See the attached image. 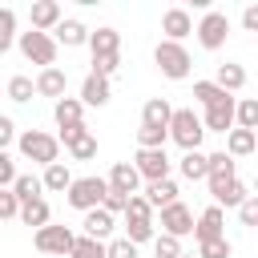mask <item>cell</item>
Wrapping results in <instances>:
<instances>
[{
	"label": "cell",
	"mask_w": 258,
	"mask_h": 258,
	"mask_svg": "<svg viewBox=\"0 0 258 258\" xmlns=\"http://www.w3.org/2000/svg\"><path fill=\"white\" fill-rule=\"evenodd\" d=\"M16 149H20L24 161H36L44 169L60 161V137L56 133H44V129H24L20 141H16Z\"/></svg>",
	"instance_id": "cell-1"
},
{
	"label": "cell",
	"mask_w": 258,
	"mask_h": 258,
	"mask_svg": "<svg viewBox=\"0 0 258 258\" xmlns=\"http://www.w3.org/2000/svg\"><path fill=\"white\" fill-rule=\"evenodd\" d=\"M153 64H157V73L169 77V81H185V77L194 73V56H189L185 44H177V40H157Z\"/></svg>",
	"instance_id": "cell-2"
},
{
	"label": "cell",
	"mask_w": 258,
	"mask_h": 258,
	"mask_svg": "<svg viewBox=\"0 0 258 258\" xmlns=\"http://www.w3.org/2000/svg\"><path fill=\"white\" fill-rule=\"evenodd\" d=\"M202 137H206V121L194 113V105L177 109V113H173V125H169V141H173L181 153H194V149H202Z\"/></svg>",
	"instance_id": "cell-3"
},
{
	"label": "cell",
	"mask_w": 258,
	"mask_h": 258,
	"mask_svg": "<svg viewBox=\"0 0 258 258\" xmlns=\"http://www.w3.org/2000/svg\"><path fill=\"white\" fill-rule=\"evenodd\" d=\"M20 56L24 60H32V64H40V69H52L56 64V52H60V44H56V36L52 32H36V28H28V32H20Z\"/></svg>",
	"instance_id": "cell-4"
},
{
	"label": "cell",
	"mask_w": 258,
	"mask_h": 258,
	"mask_svg": "<svg viewBox=\"0 0 258 258\" xmlns=\"http://www.w3.org/2000/svg\"><path fill=\"white\" fill-rule=\"evenodd\" d=\"M105 198H109V177H77L73 189L64 194V202H69L73 210H81V214L105 206Z\"/></svg>",
	"instance_id": "cell-5"
},
{
	"label": "cell",
	"mask_w": 258,
	"mask_h": 258,
	"mask_svg": "<svg viewBox=\"0 0 258 258\" xmlns=\"http://www.w3.org/2000/svg\"><path fill=\"white\" fill-rule=\"evenodd\" d=\"M77 238H81V234H73L69 226H44V230L32 234V246H36L44 258H69L73 246H77Z\"/></svg>",
	"instance_id": "cell-6"
},
{
	"label": "cell",
	"mask_w": 258,
	"mask_h": 258,
	"mask_svg": "<svg viewBox=\"0 0 258 258\" xmlns=\"http://www.w3.org/2000/svg\"><path fill=\"white\" fill-rule=\"evenodd\" d=\"M198 44L206 48V52H218L222 44H226V36H230V16L226 12H218V8H206L202 12V20H198Z\"/></svg>",
	"instance_id": "cell-7"
},
{
	"label": "cell",
	"mask_w": 258,
	"mask_h": 258,
	"mask_svg": "<svg viewBox=\"0 0 258 258\" xmlns=\"http://www.w3.org/2000/svg\"><path fill=\"white\" fill-rule=\"evenodd\" d=\"M202 121H206V133H234L238 129V97H226V101H218V105H210L206 113H202Z\"/></svg>",
	"instance_id": "cell-8"
},
{
	"label": "cell",
	"mask_w": 258,
	"mask_h": 258,
	"mask_svg": "<svg viewBox=\"0 0 258 258\" xmlns=\"http://www.w3.org/2000/svg\"><path fill=\"white\" fill-rule=\"evenodd\" d=\"M194 230H198V218H194V210H189L185 202H173V206H165V210H161V234L189 238Z\"/></svg>",
	"instance_id": "cell-9"
},
{
	"label": "cell",
	"mask_w": 258,
	"mask_h": 258,
	"mask_svg": "<svg viewBox=\"0 0 258 258\" xmlns=\"http://www.w3.org/2000/svg\"><path fill=\"white\" fill-rule=\"evenodd\" d=\"M56 137H60V145L69 149L73 161H93V157H97V137H93L85 125H77V129H60Z\"/></svg>",
	"instance_id": "cell-10"
},
{
	"label": "cell",
	"mask_w": 258,
	"mask_h": 258,
	"mask_svg": "<svg viewBox=\"0 0 258 258\" xmlns=\"http://www.w3.org/2000/svg\"><path fill=\"white\" fill-rule=\"evenodd\" d=\"M133 165H137V173L145 177V185H149V181H165L169 169H173V161L165 157V149H137Z\"/></svg>",
	"instance_id": "cell-11"
},
{
	"label": "cell",
	"mask_w": 258,
	"mask_h": 258,
	"mask_svg": "<svg viewBox=\"0 0 258 258\" xmlns=\"http://www.w3.org/2000/svg\"><path fill=\"white\" fill-rule=\"evenodd\" d=\"M234 177H238V173H234V157H230L226 149L210 153V177H206V181H210V198H218Z\"/></svg>",
	"instance_id": "cell-12"
},
{
	"label": "cell",
	"mask_w": 258,
	"mask_h": 258,
	"mask_svg": "<svg viewBox=\"0 0 258 258\" xmlns=\"http://www.w3.org/2000/svg\"><path fill=\"white\" fill-rule=\"evenodd\" d=\"M161 32H165V40H185L189 32H198V24H194V16L185 12V8H165L161 12Z\"/></svg>",
	"instance_id": "cell-13"
},
{
	"label": "cell",
	"mask_w": 258,
	"mask_h": 258,
	"mask_svg": "<svg viewBox=\"0 0 258 258\" xmlns=\"http://www.w3.org/2000/svg\"><path fill=\"white\" fill-rule=\"evenodd\" d=\"M198 242H214V238H226V210L222 206H206L198 214V230H194Z\"/></svg>",
	"instance_id": "cell-14"
},
{
	"label": "cell",
	"mask_w": 258,
	"mask_h": 258,
	"mask_svg": "<svg viewBox=\"0 0 258 258\" xmlns=\"http://www.w3.org/2000/svg\"><path fill=\"white\" fill-rule=\"evenodd\" d=\"M28 20H32V28H36V32H56V24L64 20V12H60V4H56V0H32Z\"/></svg>",
	"instance_id": "cell-15"
},
{
	"label": "cell",
	"mask_w": 258,
	"mask_h": 258,
	"mask_svg": "<svg viewBox=\"0 0 258 258\" xmlns=\"http://www.w3.org/2000/svg\"><path fill=\"white\" fill-rule=\"evenodd\" d=\"M64 89H69V73H64L60 64L36 73V97H52V105H56V101L64 97Z\"/></svg>",
	"instance_id": "cell-16"
},
{
	"label": "cell",
	"mask_w": 258,
	"mask_h": 258,
	"mask_svg": "<svg viewBox=\"0 0 258 258\" xmlns=\"http://www.w3.org/2000/svg\"><path fill=\"white\" fill-rule=\"evenodd\" d=\"M141 173H137V165L133 161H117L113 169H109V185L117 189V194H125V198H133V194H141Z\"/></svg>",
	"instance_id": "cell-17"
},
{
	"label": "cell",
	"mask_w": 258,
	"mask_h": 258,
	"mask_svg": "<svg viewBox=\"0 0 258 258\" xmlns=\"http://www.w3.org/2000/svg\"><path fill=\"white\" fill-rule=\"evenodd\" d=\"M109 97H113V85H109V77H97V73H89V77L81 81V101H85V109H101V105H109Z\"/></svg>",
	"instance_id": "cell-18"
},
{
	"label": "cell",
	"mask_w": 258,
	"mask_h": 258,
	"mask_svg": "<svg viewBox=\"0 0 258 258\" xmlns=\"http://www.w3.org/2000/svg\"><path fill=\"white\" fill-rule=\"evenodd\" d=\"M81 226H85V234H89V238H101V242H113L109 234L117 230V214H109L105 206H97V210H89V214L81 218Z\"/></svg>",
	"instance_id": "cell-19"
},
{
	"label": "cell",
	"mask_w": 258,
	"mask_h": 258,
	"mask_svg": "<svg viewBox=\"0 0 258 258\" xmlns=\"http://www.w3.org/2000/svg\"><path fill=\"white\" fill-rule=\"evenodd\" d=\"M52 36H56V44H60V48H81V44H89V40H93V32H89L77 16H64V20L56 24V32H52Z\"/></svg>",
	"instance_id": "cell-20"
},
{
	"label": "cell",
	"mask_w": 258,
	"mask_h": 258,
	"mask_svg": "<svg viewBox=\"0 0 258 258\" xmlns=\"http://www.w3.org/2000/svg\"><path fill=\"white\" fill-rule=\"evenodd\" d=\"M173 105L165 101V97H149L145 105H141V125H153V129H169L173 125Z\"/></svg>",
	"instance_id": "cell-21"
},
{
	"label": "cell",
	"mask_w": 258,
	"mask_h": 258,
	"mask_svg": "<svg viewBox=\"0 0 258 258\" xmlns=\"http://www.w3.org/2000/svg\"><path fill=\"white\" fill-rule=\"evenodd\" d=\"M52 117H56V129H77V125H85L81 121L85 117V101L81 97H60L52 105Z\"/></svg>",
	"instance_id": "cell-22"
},
{
	"label": "cell",
	"mask_w": 258,
	"mask_h": 258,
	"mask_svg": "<svg viewBox=\"0 0 258 258\" xmlns=\"http://www.w3.org/2000/svg\"><path fill=\"white\" fill-rule=\"evenodd\" d=\"M89 52L93 56H121V32L117 28H97L93 32V40H89Z\"/></svg>",
	"instance_id": "cell-23"
},
{
	"label": "cell",
	"mask_w": 258,
	"mask_h": 258,
	"mask_svg": "<svg viewBox=\"0 0 258 258\" xmlns=\"http://www.w3.org/2000/svg\"><path fill=\"white\" fill-rule=\"evenodd\" d=\"M177 169H181V177H185V181H206V177H210V153H202V149L181 153Z\"/></svg>",
	"instance_id": "cell-24"
},
{
	"label": "cell",
	"mask_w": 258,
	"mask_h": 258,
	"mask_svg": "<svg viewBox=\"0 0 258 258\" xmlns=\"http://www.w3.org/2000/svg\"><path fill=\"white\" fill-rule=\"evenodd\" d=\"M40 177H44V189H48V194H69V189H73V181H77V177H73V169H69V161L48 165Z\"/></svg>",
	"instance_id": "cell-25"
},
{
	"label": "cell",
	"mask_w": 258,
	"mask_h": 258,
	"mask_svg": "<svg viewBox=\"0 0 258 258\" xmlns=\"http://www.w3.org/2000/svg\"><path fill=\"white\" fill-rule=\"evenodd\" d=\"M141 194L149 198V206H153V210H165V206H173V202H177V181H173V177H165V181H149Z\"/></svg>",
	"instance_id": "cell-26"
},
{
	"label": "cell",
	"mask_w": 258,
	"mask_h": 258,
	"mask_svg": "<svg viewBox=\"0 0 258 258\" xmlns=\"http://www.w3.org/2000/svg\"><path fill=\"white\" fill-rule=\"evenodd\" d=\"M214 81H218L226 93H238V89L246 85V69H242L238 60H222V64H218V73H214Z\"/></svg>",
	"instance_id": "cell-27"
},
{
	"label": "cell",
	"mask_w": 258,
	"mask_h": 258,
	"mask_svg": "<svg viewBox=\"0 0 258 258\" xmlns=\"http://www.w3.org/2000/svg\"><path fill=\"white\" fill-rule=\"evenodd\" d=\"M226 153H230V157L258 153V133H254V129H234V133L226 137Z\"/></svg>",
	"instance_id": "cell-28"
},
{
	"label": "cell",
	"mask_w": 258,
	"mask_h": 258,
	"mask_svg": "<svg viewBox=\"0 0 258 258\" xmlns=\"http://www.w3.org/2000/svg\"><path fill=\"white\" fill-rule=\"evenodd\" d=\"M226 97H234V93H226L218 81H194V101H198L202 109H210V105H218V101H226Z\"/></svg>",
	"instance_id": "cell-29"
},
{
	"label": "cell",
	"mask_w": 258,
	"mask_h": 258,
	"mask_svg": "<svg viewBox=\"0 0 258 258\" xmlns=\"http://www.w3.org/2000/svg\"><path fill=\"white\" fill-rule=\"evenodd\" d=\"M20 222H24V226H32V230L52 226V210H48V202H44V198H40V202H28V206L20 210Z\"/></svg>",
	"instance_id": "cell-30"
},
{
	"label": "cell",
	"mask_w": 258,
	"mask_h": 258,
	"mask_svg": "<svg viewBox=\"0 0 258 258\" xmlns=\"http://www.w3.org/2000/svg\"><path fill=\"white\" fill-rule=\"evenodd\" d=\"M16 189V198L28 206V202H40L44 198V177H36V173H20V181L12 185Z\"/></svg>",
	"instance_id": "cell-31"
},
{
	"label": "cell",
	"mask_w": 258,
	"mask_h": 258,
	"mask_svg": "<svg viewBox=\"0 0 258 258\" xmlns=\"http://www.w3.org/2000/svg\"><path fill=\"white\" fill-rule=\"evenodd\" d=\"M246 198H250L246 181H238V177H234V181H230V185L214 198V206H222V210H242V202H246Z\"/></svg>",
	"instance_id": "cell-32"
},
{
	"label": "cell",
	"mask_w": 258,
	"mask_h": 258,
	"mask_svg": "<svg viewBox=\"0 0 258 258\" xmlns=\"http://www.w3.org/2000/svg\"><path fill=\"white\" fill-rule=\"evenodd\" d=\"M69 258H109V242H101V238H89V234H81Z\"/></svg>",
	"instance_id": "cell-33"
},
{
	"label": "cell",
	"mask_w": 258,
	"mask_h": 258,
	"mask_svg": "<svg viewBox=\"0 0 258 258\" xmlns=\"http://www.w3.org/2000/svg\"><path fill=\"white\" fill-rule=\"evenodd\" d=\"M32 93H36V81H32V77H24V73L8 77V101L24 105V101H32Z\"/></svg>",
	"instance_id": "cell-34"
},
{
	"label": "cell",
	"mask_w": 258,
	"mask_h": 258,
	"mask_svg": "<svg viewBox=\"0 0 258 258\" xmlns=\"http://www.w3.org/2000/svg\"><path fill=\"white\" fill-rule=\"evenodd\" d=\"M20 44V32H16V12L12 8H0V52Z\"/></svg>",
	"instance_id": "cell-35"
},
{
	"label": "cell",
	"mask_w": 258,
	"mask_h": 258,
	"mask_svg": "<svg viewBox=\"0 0 258 258\" xmlns=\"http://www.w3.org/2000/svg\"><path fill=\"white\" fill-rule=\"evenodd\" d=\"M125 238L129 242H157V226L153 222H137V218H125Z\"/></svg>",
	"instance_id": "cell-36"
},
{
	"label": "cell",
	"mask_w": 258,
	"mask_h": 258,
	"mask_svg": "<svg viewBox=\"0 0 258 258\" xmlns=\"http://www.w3.org/2000/svg\"><path fill=\"white\" fill-rule=\"evenodd\" d=\"M165 141H169V129H153V125L137 129V149H165Z\"/></svg>",
	"instance_id": "cell-37"
},
{
	"label": "cell",
	"mask_w": 258,
	"mask_h": 258,
	"mask_svg": "<svg viewBox=\"0 0 258 258\" xmlns=\"http://www.w3.org/2000/svg\"><path fill=\"white\" fill-rule=\"evenodd\" d=\"M238 129H254L258 133V97H242L238 101Z\"/></svg>",
	"instance_id": "cell-38"
},
{
	"label": "cell",
	"mask_w": 258,
	"mask_h": 258,
	"mask_svg": "<svg viewBox=\"0 0 258 258\" xmlns=\"http://www.w3.org/2000/svg\"><path fill=\"white\" fill-rule=\"evenodd\" d=\"M185 250H181V238H173V234H157V242H153V258H181Z\"/></svg>",
	"instance_id": "cell-39"
},
{
	"label": "cell",
	"mask_w": 258,
	"mask_h": 258,
	"mask_svg": "<svg viewBox=\"0 0 258 258\" xmlns=\"http://www.w3.org/2000/svg\"><path fill=\"white\" fill-rule=\"evenodd\" d=\"M234 246L230 238H214V242H198V258H230Z\"/></svg>",
	"instance_id": "cell-40"
},
{
	"label": "cell",
	"mask_w": 258,
	"mask_h": 258,
	"mask_svg": "<svg viewBox=\"0 0 258 258\" xmlns=\"http://www.w3.org/2000/svg\"><path fill=\"white\" fill-rule=\"evenodd\" d=\"M20 210H24V202L16 198V189H0V218L12 222V218H20Z\"/></svg>",
	"instance_id": "cell-41"
},
{
	"label": "cell",
	"mask_w": 258,
	"mask_h": 258,
	"mask_svg": "<svg viewBox=\"0 0 258 258\" xmlns=\"http://www.w3.org/2000/svg\"><path fill=\"white\" fill-rule=\"evenodd\" d=\"M20 181V173H16V157L12 153H0V189H12Z\"/></svg>",
	"instance_id": "cell-42"
},
{
	"label": "cell",
	"mask_w": 258,
	"mask_h": 258,
	"mask_svg": "<svg viewBox=\"0 0 258 258\" xmlns=\"http://www.w3.org/2000/svg\"><path fill=\"white\" fill-rule=\"evenodd\" d=\"M125 218L153 222V206H149V198H145V194H133V198H129V214H125Z\"/></svg>",
	"instance_id": "cell-43"
},
{
	"label": "cell",
	"mask_w": 258,
	"mask_h": 258,
	"mask_svg": "<svg viewBox=\"0 0 258 258\" xmlns=\"http://www.w3.org/2000/svg\"><path fill=\"white\" fill-rule=\"evenodd\" d=\"M89 73H97V77H109V81H113V77L121 73V56H93V69H89Z\"/></svg>",
	"instance_id": "cell-44"
},
{
	"label": "cell",
	"mask_w": 258,
	"mask_h": 258,
	"mask_svg": "<svg viewBox=\"0 0 258 258\" xmlns=\"http://www.w3.org/2000/svg\"><path fill=\"white\" fill-rule=\"evenodd\" d=\"M109 258H137V242H129V238H113V242H109Z\"/></svg>",
	"instance_id": "cell-45"
},
{
	"label": "cell",
	"mask_w": 258,
	"mask_h": 258,
	"mask_svg": "<svg viewBox=\"0 0 258 258\" xmlns=\"http://www.w3.org/2000/svg\"><path fill=\"white\" fill-rule=\"evenodd\" d=\"M238 222H242V226H258V194H250V198L242 202V210H238Z\"/></svg>",
	"instance_id": "cell-46"
},
{
	"label": "cell",
	"mask_w": 258,
	"mask_h": 258,
	"mask_svg": "<svg viewBox=\"0 0 258 258\" xmlns=\"http://www.w3.org/2000/svg\"><path fill=\"white\" fill-rule=\"evenodd\" d=\"M12 141H20V133H16V121L12 117H0V149L8 153V145Z\"/></svg>",
	"instance_id": "cell-47"
},
{
	"label": "cell",
	"mask_w": 258,
	"mask_h": 258,
	"mask_svg": "<svg viewBox=\"0 0 258 258\" xmlns=\"http://www.w3.org/2000/svg\"><path fill=\"white\" fill-rule=\"evenodd\" d=\"M105 210H109V214H129V198H125V194H117V189L109 185V198H105Z\"/></svg>",
	"instance_id": "cell-48"
},
{
	"label": "cell",
	"mask_w": 258,
	"mask_h": 258,
	"mask_svg": "<svg viewBox=\"0 0 258 258\" xmlns=\"http://www.w3.org/2000/svg\"><path fill=\"white\" fill-rule=\"evenodd\" d=\"M242 28L258 36V4H246V8H242Z\"/></svg>",
	"instance_id": "cell-49"
},
{
	"label": "cell",
	"mask_w": 258,
	"mask_h": 258,
	"mask_svg": "<svg viewBox=\"0 0 258 258\" xmlns=\"http://www.w3.org/2000/svg\"><path fill=\"white\" fill-rule=\"evenodd\" d=\"M254 194H258V177H254Z\"/></svg>",
	"instance_id": "cell-50"
},
{
	"label": "cell",
	"mask_w": 258,
	"mask_h": 258,
	"mask_svg": "<svg viewBox=\"0 0 258 258\" xmlns=\"http://www.w3.org/2000/svg\"><path fill=\"white\" fill-rule=\"evenodd\" d=\"M181 258H198V254H181Z\"/></svg>",
	"instance_id": "cell-51"
},
{
	"label": "cell",
	"mask_w": 258,
	"mask_h": 258,
	"mask_svg": "<svg viewBox=\"0 0 258 258\" xmlns=\"http://www.w3.org/2000/svg\"><path fill=\"white\" fill-rule=\"evenodd\" d=\"M254 40H258V36H254Z\"/></svg>",
	"instance_id": "cell-52"
}]
</instances>
